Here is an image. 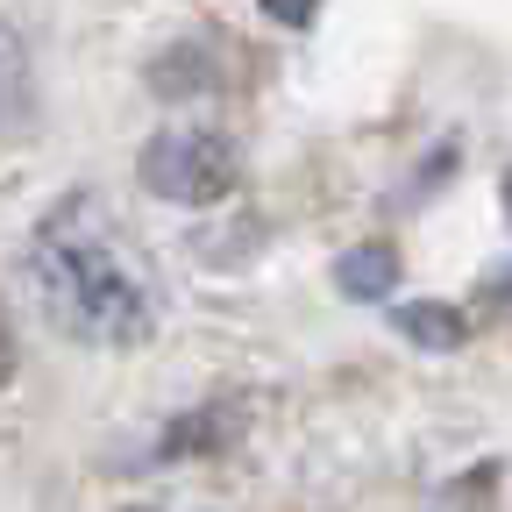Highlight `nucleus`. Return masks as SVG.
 <instances>
[{"label": "nucleus", "instance_id": "nucleus-3", "mask_svg": "<svg viewBox=\"0 0 512 512\" xmlns=\"http://www.w3.org/2000/svg\"><path fill=\"white\" fill-rule=\"evenodd\" d=\"M15 363H22V342H15V320H8V306H0V392L15 384Z\"/></svg>", "mask_w": 512, "mask_h": 512}, {"label": "nucleus", "instance_id": "nucleus-2", "mask_svg": "<svg viewBox=\"0 0 512 512\" xmlns=\"http://www.w3.org/2000/svg\"><path fill=\"white\" fill-rule=\"evenodd\" d=\"M235 178H242L235 143L214 136V128H164V136L143 150V185L157 192V200H178V207L228 200Z\"/></svg>", "mask_w": 512, "mask_h": 512}, {"label": "nucleus", "instance_id": "nucleus-1", "mask_svg": "<svg viewBox=\"0 0 512 512\" xmlns=\"http://www.w3.org/2000/svg\"><path fill=\"white\" fill-rule=\"evenodd\" d=\"M29 271L43 292V313L86 349H136L157 335V299L143 271L128 264V249L114 242L100 200L72 192L57 200L36 235H29Z\"/></svg>", "mask_w": 512, "mask_h": 512}]
</instances>
